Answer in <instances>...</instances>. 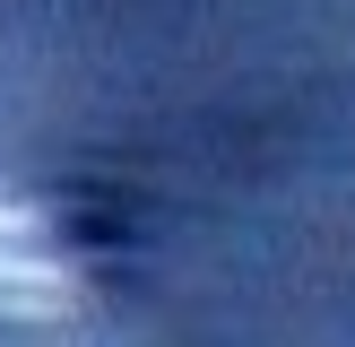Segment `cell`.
Instances as JSON below:
<instances>
[{
	"label": "cell",
	"mask_w": 355,
	"mask_h": 347,
	"mask_svg": "<svg viewBox=\"0 0 355 347\" xmlns=\"http://www.w3.org/2000/svg\"><path fill=\"white\" fill-rule=\"evenodd\" d=\"M78 295H87V269L61 243L52 208L26 200V191H0V312H17V321H61Z\"/></svg>",
	"instance_id": "cell-1"
}]
</instances>
